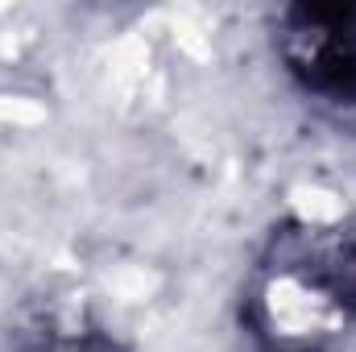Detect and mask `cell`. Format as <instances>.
<instances>
[{
    "instance_id": "obj_1",
    "label": "cell",
    "mask_w": 356,
    "mask_h": 352,
    "mask_svg": "<svg viewBox=\"0 0 356 352\" xmlns=\"http://www.w3.org/2000/svg\"><path fill=\"white\" fill-rule=\"evenodd\" d=\"M282 54L307 91L332 104H356V4L290 8Z\"/></svg>"
}]
</instances>
